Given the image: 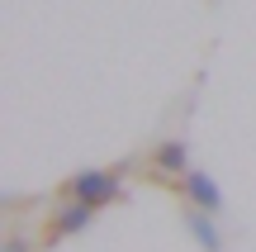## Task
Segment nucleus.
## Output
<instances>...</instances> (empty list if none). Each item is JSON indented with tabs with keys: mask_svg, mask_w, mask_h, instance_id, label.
<instances>
[{
	"mask_svg": "<svg viewBox=\"0 0 256 252\" xmlns=\"http://www.w3.org/2000/svg\"><path fill=\"white\" fill-rule=\"evenodd\" d=\"M128 171H133V157L114 162V167H86V171H76V176H66L62 186H57V195L62 200H81V205H90V209H104V205H114V200L124 195V176Z\"/></svg>",
	"mask_w": 256,
	"mask_h": 252,
	"instance_id": "f257e3e1",
	"label": "nucleus"
},
{
	"mask_svg": "<svg viewBox=\"0 0 256 252\" xmlns=\"http://www.w3.org/2000/svg\"><path fill=\"white\" fill-rule=\"evenodd\" d=\"M180 195H185V205H194V209L223 214V190H218V181H214L209 171H200V167H190L180 176Z\"/></svg>",
	"mask_w": 256,
	"mask_h": 252,
	"instance_id": "f03ea898",
	"label": "nucleus"
},
{
	"mask_svg": "<svg viewBox=\"0 0 256 252\" xmlns=\"http://www.w3.org/2000/svg\"><path fill=\"white\" fill-rule=\"evenodd\" d=\"M147 162H152V171L162 181H180L185 171H190V143H185V138H166V143H156V148H152V157H147Z\"/></svg>",
	"mask_w": 256,
	"mask_h": 252,
	"instance_id": "7ed1b4c3",
	"label": "nucleus"
},
{
	"mask_svg": "<svg viewBox=\"0 0 256 252\" xmlns=\"http://www.w3.org/2000/svg\"><path fill=\"white\" fill-rule=\"evenodd\" d=\"M90 219H95L90 205H81V200H62V209L48 219V243L72 238V233H86V228H90Z\"/></svg>",
	"mask_w": 256,
	"mask_h": 252,
	"instance_id": "20e7f679",
	"label": "nucleus"
},
{
	"mask_svg": "<svg viewBox=\"0 0 256 252\" xmlns=\"http://www.w3.org/2000/svg\"><path fill=\"white\" fill-rule=\"evenodd\" d=\"M185 228H190V238L200 243V252H223V228H218V214L185 205Z\"/></svg>",
	"mask_w": 256,
	"mask_h": 252,
	"instance_id": "39448f33",
	"label": "nucleus"
}]
</instances>
